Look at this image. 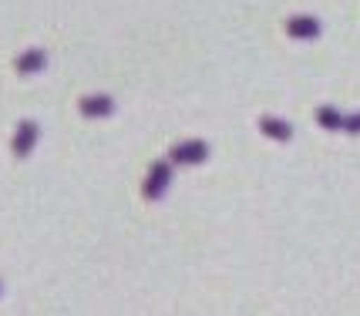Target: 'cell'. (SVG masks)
Listing matches in <instances>:
<instances>
[{
    "mask_svg": "<svg viewBox=\"0 0 360 316\" xmlns=\"http://www.w3.org/2000/svg\"><path fill=\"white\" fill-rule=\"evenodd\" d=\"M344 131H350V135H360V111H357V114H350V118H347Z\"/></svg>",
    "mask_w": 360,
    "mask_h": 316,
    "instance_id": "obj_9",
    "label": "cell"
},
{
    "mask_svg": "<svg viewBox=\"0 0 360 316\" xmlns=\"http://www.w3.org/2000/svg\"><path fill=\"white\" fill-rule=\"evenodd\" d=\"M316 125L327 128V131H344L347 118L340 114L337 108H330V105H323V108H316Z\"/></svg>",
    "mask_w": 360,
    "mask_h": 316,
    "instance_id": "obj_8",
    "label": "cell"
},
{
    "mask_svg": "<svg viewBox=\"0 0 360 316\" xmlns=\"http://www.w3.org/2000/svg\"><path fill=\"white\" fill-rule=\"evenodd\" d=\"M47 67V51L41 48H27L20 58L14 61V71L20 74V78H31V74H41Z\"/></svg>",
    "mask_w": 360,
    "mask_h": 316,
    "instance_id": "obj_5",
    "label": "cell"
},
{
    "mask_svg": "<svg viewBox=\"0 0 360 316\" xmlns=\"http://www.w3.org/2000/svg\"><path fill=\"white\" fill-rule=\"evenodd\" d=\"M259 131H263L266 138H273V142H290V138H293L290 121H283L276 114H263V118H259Z\"/></svg>",
    "mask_w": 360,
    "mask_h": 316,
    "instance_id": "obj_7",
    "label": "cell"
},
{
    "mask_svg": "<svg viewBox=\"0 0 360 316\" xmlns=\"http://www.w3.org/2000/svg\"><path fill=\"white\" fill-rule=\"evenodd\" d=\"M172 178H175V165L169 162V158L152 162V165H148V172H145V182H141V195H145L148 202H158V199L169 192Z\"/></svg>",
    "mask_w": 360,
    "mask_h": 316,
    "instance_id": "obj_1",
    "label": "cell"
},
{
    "mask_svg": "<svg viewBox=\"0 0 360 316\" xmlns=\"http://www.w3.org/2000/svg\"><path fill=\"white\" fill-rule=\"evenodd\" d=\"M286 34L297 37V41H314V37H320V20H316V17H307V14L290 17V20H286Z\"/></svg>",
    "mask_w": 360,
    "mask_h": 316,
    "instance_id": "obj_6",
    "label": "cell"
},
{
    "mask_svg": "<svg viewBox=\"0 0 360 316\" xmlns=\"http://www.w3.org/2000/svg\"><path fill=\"white\" fill-rule=\"evenodd\" d=\"M0 293H4V283H0Z\"/></svg>",
    "mask_w": 360,
    "mask_h": 316,
    "instance_id": "obj_10",
    "label": "cell"
},
{
    "mask_svg": "<svg viewBox=\"0 0 360 316\" xmlns=\"http://www.w3.org/2000/svg\"><path fill=\"white\" fill-rule=\"evenodd\" d=\"M165 158H169L172 165H202L205 158H209V145L199 142V138H188V142L172 145Z\"/></svg>",
    "mask_w": 360,
    "mask_h": 316,
    "instance_id": "obj_3",
    "label": "cell"
},
{
    "mask_svg": "<svg viewBox=\"0 0 360 316\" xmlns=\"http://www.w3.org/2000/svg\"><path fill=\"white\" fill-rule=\"evenodd\" d=\"M78 111H81V118H94V121H101V118H111V114H115V98L105 95V91H91V95H81V98H78Z\"/></svg>",
    "mask_w": 360,
    "mask_h": 316,
    "instance_id": "obj_4",
    "label": "cell"
},
{
    "mask_svg": "<svg viewBox=\"0 0 360 316\" xmlns=\"http://www.w3.org/2000/svg\"><path fill=\"white\" fill-rule=\"evenodd\" d=\"M41 142V125L34 118H24L20 125L14 128V138H11V152L14 158H27L34 152V145Z\"/></svg>",
    "mask_w": 360,
    "mask_h": 316,
    "instance_id": "obj_2",
    "label": "cell"
}]
</instances>
